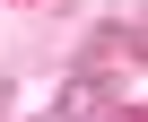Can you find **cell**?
I'll return each instance as SVG.
<instances>
[{"label": "cell", "instance_id": "1", "mask_svg": "<svg viewBox=\"0 0 148 122\" xmlns=\"http://www.w3.org/2000/svg\"><path fill=\"white\" fill-rule=\"evenodd\" d=\"M96 113H105V87H96V79H70V87H61V113H52V122H96Z\"/></svg>", "mask_w": 148, "mask_h": 122}, {"label": "cell", "instance_id": "2", "mask_svg": "<svg viewBox=\"0 0 148 122\" xmlns=\"http://www.w3.org/2000/svg\"><path fill=\"white\" fill-rule=\"evenodd\" d=\"M96 122H139V113H96Z\"/></svg>", "mask_w": 148, "mask_h": 122}]
</instances>
